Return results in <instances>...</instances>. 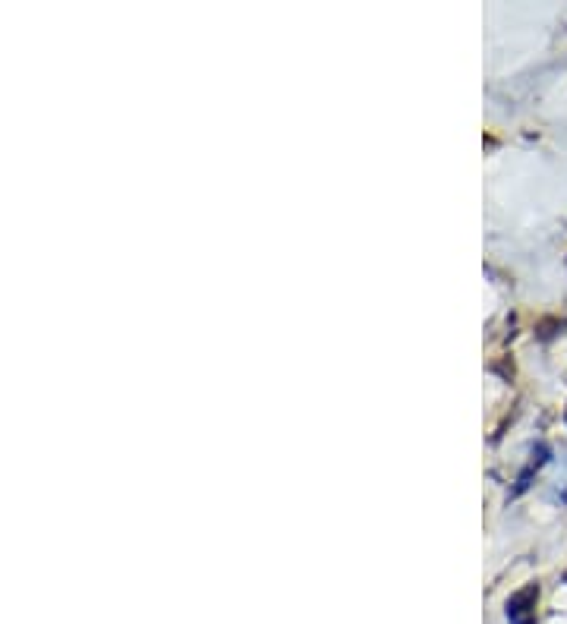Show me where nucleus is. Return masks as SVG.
I'll list each match as a JSON object with an SVG mask.
<instances>
[{"instance_id": "nucleus-1", "label": "nucleus", "mask_w": 567, "mask_h": 624, "mask_svg": "<svg viewBox=\"0 0 567 624\" xmlns=\"http://www.w3.org/2000/svg\"><path fill=\"white\" fill-rule=\"evenodd\" d=\"M536 596H539V590L536 587H526V590H520L517 596H514L511 602H507V618H511L514 624H533L526 615L533 612V602H536Z\"/></svg>"}]
</instances>
